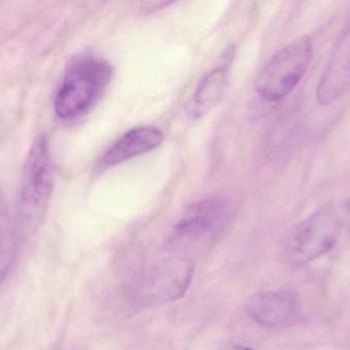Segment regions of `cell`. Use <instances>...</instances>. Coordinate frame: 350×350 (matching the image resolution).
<instances>
[{
	"label": "cell",
	"instance_id": "cell-1",
	"mask_svg": "<svg viewBox=\"0 0 350 350\" xmlns=\"http://www.w3.org/2000/svg\"><path fill=\"white\" fill-rule=\"evenodd\" d=\"M112 76V66L100 58L82 55L74 59L55 95V114L64 121H73L90 112L102 98Z\"/></svg>",
	"mask_w": 350,
	"mask_h": 350
},
{
	"label": "cell",
	"instance_id": "cell-2",
	"mask_svg": "<svg viewBox=\"0 0 350 350\" xmlns=\"http://www.w3.org/2000/svg\"><path fill=\"white\" fill-rule=\"evenodd\" d=\"M53 187V168L49 140L41 134L33 142L23 172L18 199V220L22 234L33 236L40 227Z\"/></svg>",
	"mask_w": 350,
	"mask_h": 350
},
{
	"label": "cell",
	"instance_id": "cell-3",
	"mask_svg": "<svg viewBox=\"0 0 350 350\" xmlns=\"http://www.w3.org/2000/svg\"><path fill=\"white\" fill-rule=\"evenodd\" d=\"M312 58V42L302 36L280 49L263 67L256 80V92L262 100L278 102L301 82Z\"/></svg>",
	"mask_w": 350,
	"mask_h": 350
},
{
	"label": "cell",
	"instance_id": "cell-4",
	"mask_svg": "<svg viewBox=\"0 0 350 350\" xmlns=\"http://www.w3.org/2000/svg\"><path fill=\"white\" fill-rule=\"evenodd\" d=\"M340 232L338 214L323 208L290 230L285 240L286 256L296 264L316 260L334 249Z\"/></svg>",
	"mask_w": 350,
	"mask_h": 350
},
{
	"label": "cell",
	"instance_id": "cell-5",
	"mask_svg": "<svg viewBox=\"0 0 350 350\" xmlns=\"http://www.w3.org/2000/svg\"><path fill=\"white\" fill-rule=\"evenodd\" d=\"M193 269V263L185 258L157 263L142 277L135 292V302L146 308L180 299L191 286Z\"/></svg>",
	"mask_w": 350,
	"mask_h": 350
},
{
	"label": "cell",
	"instance_id": "cell-6",
	"mask_svg": "<svg viewBox=\"0 0 350 350\" xmlns=\"http://www.w3.org/2000/svg\"><path fill=\"white\" fill-rule=\"evenodd\" d=\"M230 205L222 197H207L185 209L170 236L174 247L185 246L211 236L230 217Z\"/></svg>",
	"mask_w": 350,
	"mask_h": 350
},
{
	"label": "cell",
	"instance_id": "cell-7",
	"mask_svg": "<svg viewBox=\"0 0 350 350\" xmlns=\"http://www.w3.org/2000/svg\"><path fill=\"white\" fill-rule=\"evenodd\" d=\"M246 312L255 323L265 328L285 329L297 321L300 302L293 292H258L247 300Z\"/></svg>",
	"mask_w": 350,
	"mask_h": 350
},
{
	"label": "cell",
	"instance_id": "cell-8",
	"mask_svg": "<svg viewBox=\"0 0 350 350\" xmlns=\"http://www.w3.org/2000/svg\"><path fill=\"white\" fill-rule=\"evenodd\" d=\"M350 88V29L339 40L317 90L323 105L337 100Z\"/></svg>",
	"mask_w": 350,
	"mask_h": 350
},
{
	"label": "cell",
	"instance_id": "cell-9",
	"mask_svg": "<svg viewBox=\"0 0 350 350\" xmlns=\"http://www.w3.org/2000/svg\"><path fill=\"white\" fill-rule=\"evenodd\" d=\"M164 136L157 127H139L125 133L104 155L108 166L122 164L137 156L156 149L163 142Z\"/></svg>",
	"mask_w": 350,
	"mask_h": 350
},
{
	"label": "cell",
	"instance_id": "cell-10",
	"mask_svg": "<svg viewBox=\"0 0 350 350\" xmlns=\"http://www.w3.org/2000/svg\"><path fill=\"white\" fill-rule=\"evenodd\" d=\"M228 74L226 68L219 67L210 71L200 82L193 97L191 113L201 116L213 108L224 96L228 86Z\"/></svg>",
	"mask_w": 350,
	"mask_h": 350
},
{
	"label": "cell",
	"instance_id": "cell-11",
	"mask_svg": "<svg viewBox=\"0 0 350 350\" xmlns=\"http://www.w3.org/2000/svg\"><path fill=\"white\" fill-rule=\"evenodd\" d=\"M16 253V238L12 234H0V284L8 277L14 262Z\"/></svg>",
	"mask_w": 350,
	"mask_h": 350
},
{
	"label": "cell",
	"instance_id": "cell-12",
	"mask_svg": "<svg viewBox=\"0 0 350 350\" xmlns=\"http://www.w3.org/2000/svg\"><path fill=\"white\" fill-rule=\"evenodd\" d=\"M224 350H256L242 345H230Z\"/></svg>",
	"mask_w": 350,
	"mask_h": 350
},
{
	"label": "cell",
	"instance_id": "cell-13",
	"mask_svg": "<svg viewBox=\"0 0 350 350\" xmlns=\"http://www.w3.org/2000/svg\"><path fill=\"white\" fill-rule=\"evenodd\" d=\"M345 205H347V209L350 211V197L349 199H347V203H345Z\"/></svg>",
	"mask_w": 350,
	"mask_h": 350
}]
</instances>
